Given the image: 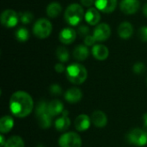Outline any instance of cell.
I'll list each match as a JSON object with an SVG mask.
<instances>
[{
  "instance_id": "27",
  "label": "cell",
  "mask_w": 147,
  "mask_h": 147,
  "mask_svg": "<svg viewBox=\"0 0 147 147\" xmlns=\"http://www.w3.org/2000/svg\"><path fill=\"white\" fill-rule=\"evenodd\" d=\"M19 21L23 24H28L30 23L34 19V15L30 11H23L20 12L19 14Z\"/></svg>"
},
{
  "instance_id": "17",
  "label": "cell",
  "mask_w": 147,
  "mask_h": 147,
  "mask_svg": "<svg viewBox=\"0 0 147 147\" xmlns=\"http://www.w3.org/2000/svg\"><path fill=\"white\" fill-rule=\"evenodd\" d=\"M90 119H91V121L94 124V126H96V127H99V128H102V127H106V125L108 123L107 115H105L104 112H102L101 110L94 111L91 115Z\"/></svg>"
},
{
  "instance_id": "29",
  "label": "cell",
  "mask_w": 147,
  "mask_h": 147,
  "mask_svg": "<svg viewBox=\"0 0 147 147\" xmlns=\"http://www.w3.org/2000/svg\"><path fill=\"white\" fill-rule=\"evenodd\" d=\"M138 36L141 41L147 42V26H142L138 31Z\"/></svg>"
},
{
  "instance_id": "7",
  "label": "cell",
  "mask_w": 147,
  "mask_h": 147,
  "mask_svg": "<svg viewBox=\"0 0 147 147\" xmlns=\"http://www.w3.org/2000/svg\"><path fill=\"white\" fill-rule=\"evenodd\" d=\"M59 146L60 147H81L82 139L78 134L74 132H68L63 134L59 137Z\"/></svg>"
},
{
  "instance_id": "36",
  "label": "cell",
  "mask_w": 147,
  "mask_h": 147,
  "mask_svg": "<svg viewBox=\"0 0 147 147\" xmlns=\"http://www.w3.org/2000/svg\"><path fill=\"white\" fill-rule=\"evenodd\" d=\"M5 143H6V140H5V139H4V137H3V135L1 134V135H0V145H1V146H4Z\"/></svg>"
},
{
  "instance_id": "31",
  "label": "cell",
  "mask_w": 147,
  "mask_h": 147,
  "mask_svg": "<svg viewBox=\"0 0 147 147\" xmlns=\"http://www.w3.org/2000/svg\"><path fill=\"white\" fill-rule=\"evenodd\" d=\"M49 90H50L51 94L53 96H59L62 94V88L57 84H52L49 88Z\"/></svg>"
},
{
  "instance_id": "5",
  "label": "cell",
  "mask_w": 147,
  "mask_h": 147,
  "mask_svg": "<svg viewBox=\"0 0 147 147\" xmlns=\"http://www.w3.org/2000/svg\"><path fill=\"white\" fill-rule=\"evenodd\" d=\"M53 30V25L47 18H40L35 21L33 26V34L39 39L47 38Z\"/></svg>"
},
{
  "instance_id": "8",
  "label": "cell",
  "mask_w": 147,
  "mask_h": 147,
  "mask_svg": "<svg viewBox=\"0 0 147 147\" xmlns=\"http://www.w3.org/2000/svg\"><path fill=\"white\" fill-rule=\"evenodd\" d=\"M0 21L3 27L11 28L17 25L19 21V15L13 9H5L1 14Z\"/></svg>"
},
{
  "instance_id": "28",
  "label": "cell",
  "mask_w": 147,
  "mask_h": 147,
  "mask_svg": "<svg viewBox=\"0 0 147 147\" xmlns=\"http://www.w3.org/2000/svg\"><path fill=\"white\" fill-rule=\"evenodd\" d=\"M133 71L135 74H142L146 71V65L142 62H137L134 65Z\"/></svg>"
},
{
  "instance_id": "16",
  "label": "cell",
  "mask_w": 147,
  "mask_h": 147,
  "mask_svg": "<svg viewBox=\"0 0 147 147\" xmlns=\"http://www.w3.org/2000/svg\"><path fill=\"white\" fill-rule=\"evenodd\" d=\"M84 20L90 26L96 25L101 20L100 11L96 8H90L84 14Z\"/></svg>"
},
{
  "instance_id": "12",
  "label": "cell",
  "mask_w": 147,
  "mask_h": 147,
  "mask_svg": "<svg viewBox=\"0 0 147 147\" xmlns=\"http://www.w3.org/2000/svg\"><path fill=\"white\" fill-rule=\"evenodd\" d=\"M77 37L76 31L71 28H65L59 32V41L65 45H69L74 42L75 39Z\"/></svg>"
},
{
  "instance_id": "33",
  "label": "cell",
  "mask_w": 147,
  "mask_h": 147,
  "mask_svg": "<svg viewBox=\"0 0 147 147\" xmlns=\"http://www.w3.org/2000/svg\"><path fill=\"white\" fill-rule=\"evenodd\" d=\"M81 2V5L87 7V8H92V6L95 4L96 0H80Z\"/></svg>"
},
{
  "instance_id": "32",
  "label": "cell",
  "mask_w": 147,
  "mask_h": 147,
  "mask_svg": "<svg viewBox=\"0 0 147 147\" xmlns=\"http://www.w3.org/2000/svg\"><path fill=\"white\" fill-rule=\"evenodd\" d=\"M96 42V40L95 39V37L90 34H89L88 36L84 37V45L87 47H91V46H95V43Z\"/></svg>"
},
{
  "instance_id": "30",
  "label": "cell",
  "mask_w": 147,
  "mask_h": 147,
  "mask_svg": "<svg viewBox=\"0 0 147 147\" xmlns=\"http://www.w3.org/2000/svg\"><path fill=\"white\" fill-rule=\"evenodd\" d=\"M90 28L87 25H80L78 28V34L82 37H86L90 34Z\"/></svg>"
},
{
  "instance_id": "18",
  "label": "cell",
  "mask_w": 147,
  "mask_h": 147,
  "mask_svg": "<svg viewBox=\"0 0 147 147\" xmlns=\"http://www.w3.org/2000/svg\"><path fill=\"white\" fill-rule=\"evenodd\" d=\"M83 97V93L82 90L78 88L72 87L69 90H66L65 93V99L66 102L70 103H76L78 102Z\"/></svg>"
},
{
  "instance_id": "22",
  "label": "cell",
  "mask_w": 147,
  "mask_h": 147,
  "mask_svg": "<svg viewBox=\"0 0 147 147\" xmlns=\"http://www.w3.org/2000/svg\"><path fill=\"white\" fill-rule=\"evenodd\" d=\"M61 11H62V6L58 2H53L49 3L46 9V13L50 18H55L59 16Z\"/></svg>"
},
{
  "instance_id": "11",
  "label": "cell",
  "mask_w": 147,
  "mask_h": 147,
  "mask_svg": "<svg viewBox=\"0 0 147 147\" xmlns=\"http://www.w3.org/2000/svg\"><path fill=\"white\" fill-rule=\"evenodd\" d=\"M96 8L103 13L109 14L115 11L117 6V0H96Z\"/></svg>"
},
{
  "instance_id": "9",
  "label": "cell",
  "mask_w": 147,
  "mask_h": 147,
  "mask_svg": "<svg viewBox=\"0 0 147 147\" xmlns=\"http://www.w3.org/2000/svg\"><path fill=\"white\" fill-rule=\"evenodd\" d=\"M111 35V28L107 23H100L96 25L93 31V36L96 41L102 42L107 40Z\"/></svg>"
},
{
  "instance_id": "3",
  "label": "cell",
  "mask_w": 147,
  "mask_h": 147,
  "mask_svg": "<svg viewBox=\"0 0 147 147\" xmlns=\"http://www.w3.org/2000/svg\"><path fill=\"white\" fill-rule=\"evenodd\" d=\"M84 8L79 3L70 4L65 11V20L70 26L78 25L84 17Z\"/></svg>"
},
{
  "instance_id": "10",
  "label": "cell",
  "mask_w": 147,
  "mask_h": 147,
  "mask_svg": "<svg viewBox=\"0 0 147 147\" xmlns=\"http://www.w3.org/2000/svg\"><path fill=\"white\" fill-rule=\"evenodd\" d=\"M140 3L139 0H121L120 3L121 10L126 15H134L140 9Z\"/></svg>"
},
{
  "instance_id": "21",
  "label": "cell",
  "mask_w": 147,
  "mask_h": 147,
  "mask_svg": "<svg viewBox=\"0 0 147 147\" xmlns=\"http://www.w3.org/2000/svg\"><path fill=\"white\" fill-rule=\"evenodd\" d=\"M90 54V51L85 45H78L73 50V57L78 61L85 60Z\"/></svg>"
},
{
  "instance_id": "35",
  "label": "cell",
  "mask_w": 147,
  "mask_h": 147,
  "mask_svg": "<svg viewBox=\"0 0 147 147\" xmlns=\"http://www.w3.org/2000/svg\"><path fill=\"white\" fill-rule=\"evenodd\" d=\"M143 130L147 134V113L143 116Z\"/></svg>"
},
{
  "instance_id": "34",
  "label": "cell",
  "mask_w": 147,
  "mask_h": 147,
  "mask_svg": "<svg viewBox=\"0 0 147 147\" xmlns=\"http://www.w3.org/2000/svg\"><path fill=\"white\" fill-rule=\"evenodd\" d=\"M54 70L58 72V73H62L65 71H66V68L64 66V65L62 63H58L54 65Z\"/></svg>"
},
{
  "instance_id": "38",
  "label": "cell",
  "mask_w": 147,
  "mask_h": 147,
  "mask_svg": "<svg viewBox=\"0 0 147 147\" xmlns=\"http://www.w3.org/2000/svg\"><path fill=\"white\" fill-rule=\"evenodd\" d=\"M146 82H147V80H146Z\"/></svg>"
},
{
  "instance_id": "4",
  "label": "cell",
  "mask_w": 147,
  "mask_h": 147,
  "mask_svg": "<svg viewBox=\"0 0 147 147\" xmlns=\"http://www.w3.org/2000/svg\"><path fill=\"white\" fill-rule=\"evenodd\" d=\"M48 103L45 101H40L35 107V115L39 126L43 129H47L52 126L53 116L50 115L47 108Z\"/></svg>"
},
{
  "instance_id": "1",
  "label": "cell",
  "mask_w": 147,
  "mask_h": 147,
  "mask_svg": "<svg viewBox=\"0 0 147 147\" xmlns=\"http://www.w3.org/2000/svg\"><path fill=\"white\" fill-rule=\"evenodd\" d=\"M9 109L16 117H27L34 109V101L28 92L23 90L16 91L10 96Z\"/></svg>"
},
{
  "instance_id": "25",
  "label": "cell",
  "mask_w": 147,
  "mask_h": 147,
  "mask_svg": "<svg viewBox=\"0 0 147 147\" xmlns=\"http://www.w3.org/2000/svg\"><path fill=\"white\" fill-rule=\"evenodd\" d=\"M56 56L61 63H65L69 60L70 54L65 47H58L56 49Z\"/></svg>"
},
{
  "instance_id": "6",
  "label": "cell",
  "mask_w": 147,
  "mask_h": 147,
  "mask_svg": "<svg viewBox=\"0 0 147 147\" xmlns=\"http://www.w3.org/2000/svg\"><path fill=\"white\" fill-rule=\"evenodd\" d=\"M127 140L129 144L136 146H145L147 144V134L143 129L134 128L127 134Z\"/></svg>"
},
{
  "instance_id": "20",
  "label": "cell",
  "mask_w": 147,
  "mask_h": 147,
  "mask_svg": "<svg viewBox=\"0 0 147 147\" xmlns=\"http://www.w3.org/2000/svg\"><path fill=\"white\" fill-rule=\"evenodd\" d=\"M47 108H48V111H49L50 115L53 117L61 115L64 111V104L59 100L51 101L50 102H48Z\"/></svg>"
},
{
  "instance_id": "37",
  "label": "cell",
  "mask_w": 147,
  "mask_h": 147,
  "mask_svg": "<svg viewBox=\"0 0 147 147\" xmlns=\"http://www.w3.org/2000/svg\"><path fill=\"white\" fill-rule=\"evenodd\" d=\"M143 14L147 17V3H146L143 7Z\"/></svg>"
},
{
  "instance_id": "15",
  "label": "cell",
  "mask_w": 147,
  "mask_h": 147,
  "mask_svg": "<svg viewBox=\"0 0 147 147\" xmlns=\"http://www.w3.org/2000/svg\"><path fill=\"white\" fill-rule=\"evenodd\" d=\"M91 53H92L93 57L96 59L100 60V61L107 59L109 54V48L105 45H102V44H97V45L93 46Z\"/></svg>"
},
{
  "instance_id": "24",
  "label": "cell",
  "mask_w": 147,
  "mask_h": 147,
  "mask_svg": "<svg viewBox=\"0 0 147 147\" xmlns=\"http://www.w3.org/2000/svg\"><path fill=\"white\" fill-rule=\"evenodd\" d=\"M3 147H24V142L20 136H12L6 140Z\"/></svg>"
},
{
  "instance_id": "19",
  "label": "cell",
  "mask_w": 147,
  "mask_h": 147,
  "mask_svg": "<svg viewBox=\"0 0 147 147\" xmlns=\"http://www.w3.org/2000/svg\"><path fill=\"white\" fill-rule=\"evenodd\" d=\"M117 32L121 39H129L134 34V27L130 22H123L119 25Z\"/></svg>"
},
{
  "instance_id": "14",
  "label": "cell",
  "mask_w": 147,
  "mask_h": 147,
  "mask_svg": "<svg viewBox=\"0 0 147 147\" xmlns=\"http://www.w3.org/2000/svg\"><path fill=\"white\" fill-rule=\"evenodd\" d=\"M91 119L87 115H79L74 121V127L78 132H84L90 128Z\"/></svg>"
},
{
  "instance_id": "26",
  "label": "cell",
  "mask_w": 147,
  "mask_h": 147,
  "mask_svg": "<svg viewBox=\"0 0 147 147\" xmlns=\"http://www.w3.org/2000/svg\"><path fill=\"white\" fill-rule=\"evenodd\" d=\"M15 37L19 42H25L29 38V32L25 28H19L15 33Z\"/></svg>"
},
{
  "instance_id": "13",
  "label": "cell",
  "mask_w": 147,
  "mask_h": 147,
  "mask_svg": "<svg viewBox=\"0 0 147 147\" xmlns=\"http://www.w3.org/2000/svg\"><path fill=\"white\" fill-rule=\"evenodd\" d=\"M68 115H69V112L67 110H64L61 115L54 121V127L58 131L63 132V131L67 130L70 127L71 120Z\"/></svg>"
},
{
  "instance_id": "23",
  "label": "cell",
  "mask_w": 147,
  "mask_h": 147,
  "mask_svg": "<svg viewBox=\"0 0 147 147\" xmlns=\"http://www.w3.org/2000/svg\"><path fill=\"white\" fill-rule=\"evenodd\" d=\"M14 127V120L9 115H5L0 120V132L2 134L9 133Z\"/></svg>"
},
{
  "instance_id": "2",
  "label": "cell",
  "mask_w": 147,
  "mask_h": 147,
  "mask_svg": "<svg viewBox=\"0 0 147 147\" xmlns=\"http://www.w3.org/2000/svg\"><path fill=\"white\" fill-rule=\"evenodd\" d=\"M66 78L73 84H82L85 82L88 77L86 68L78 63L71 64L66 67Z\"/></svg>"
}]
</instances>
